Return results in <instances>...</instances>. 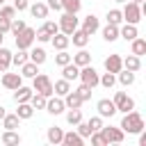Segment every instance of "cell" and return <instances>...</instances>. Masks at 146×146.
Listing matches in <instances>:
<instances>
[{
	"mask_svg": "<svg viewBox=\"0 0 146 146\" xmlns=\"http://www.w3.org/2000/svg\"><path fill=\"white\" fill-rule=\"evenodd\" d=\"M119 36H121V39H125V41H132L135 36H139V32H137V25H130V23H125L123 27H119Z\"/></svg>",
	"mask_w": 146,
	"mask_h": 146,
	"instance_id": "22",
	"label": "cell"
},
{
	"mask_svg": "<svg viewBox=\"0 0 146 146\" xmlns=\"http://www.w3.org/2000/svg\"><path fill=\"white\" fill-rule=\"evenodd\" d=\"M75 128H78L75 132H78V135H80L82 139H87V137L91 135V128L87 125V121H80V123H75Z\"/></svg>",
	"mask_w": 146,
	"mask_h": 146,
	"instance_id": "42",
	"label": "cell"
},
{
	"mask_svg": "<svg viewBox=\"0 0 146 146\" xmlns=\"http://www.w3.org/2000/svg\"><path fill=\"white\" fill-rule=\"evenodd\" d=\"M16 36V48H21V50H30L32 46H34V30L32 27H25L23 32H18V34H14Z\"/></svg>",
	"mask_w": 146,
	"mask_h": 146,
	"instance_id": "5",
	"label": "cell"
},
{
	"mask_svg": "<svg viewBox=\"0 0 146 146\" xmlns=\"http://www.w3.org/2000/svg\"><path fill=\"white\" fill-rule=\"evenodd\" d=\"M114 2H125V0H114Z\"/></svg>",
	"mask_w": 146,
	"mask_h": 146,
	"instance_id": "56",
	"label": "cell"
},
{
	"mask_svg": "<svg viewBox=\"0 0 146 146\" xmlns=\"http://www.w3.org/2000/svg\"><path fill=\"white\" fill-rule=\"evenodd\" d=\"M71 62V55L66 52V50H57V55H55V64L57 66H64V64H68Z\"/></svg>",
	"mask_w": 146,
	"mask_h": 146,
	"instance_id": "41",
	"label": "cell"
},
{
	"mask_svg": "<svg viewBox=\"0 0 146 146\" xmlns=\"http://www.w3.org/2000/svg\"><path fill=\"white\" fill-rule=\"evenodd\" d=\"M27 57H30V62H34L36 66H41V64L48 59V55H46V50H43V48H32V50L27 52Z\"/></svg>",
	"mask_w": 146,
	"mask_h": 146,
	"instance_id": "27",
	"label": "cell"
},
{
	"mask_svg": "<svg viewBox=\"0 0 146 146\" xmlns=\"http://www.w3.org/2000/svg\"><path fill=\"white\" fill-rule=\"evenodd\" d=\"M89 137H91V146H107V144H105V139H103V135H100V130L91 132Z\"/></svg>",
	"mask_w": 146,
	"mask_h": 146,
	"instance_id": "48",
	"label": "cell"
},
{
	"mask_svg": "<svg viewBox=\"0 0 146 146\" xmlns=\"http://www.w3.org/2000/svg\"><path fill=\"white\" fill-rule=\"evenodd\" d=\"M130 50H132V55L141 57V55L146 52V39H141V36H135V39L130 41Z\"/></svg>",
	"mask_w": 146,
	"mask_h": 146,
	"instance_id": "26",
	"label": "cell"
},
{
	"mask_svg": "<svg viewBox=\"0 0 146 146\" xmlns=\"http://www.w3.org/2000/svg\"><path fill=\"white\" fill-rule=\"evenodd\" d=\"M87 125L91 128V132H96V130H100V128H103V116H91V119L87 121Z\"/></svg>",
	"mask_w": 146,
	"mask_h": 146,
	"instance_id": "47",
	"label": "cell"
},
{
	"mask_svg": "<svg viewBox=\"0 0 146 146\" xmlns=\"http://www.w3.org/2000/svg\"><path fill=\"white\" fill-rule=\"evenodd\" d=\"M68 39H71V41H73V46H78V48H84V46L89 43V34H87L82 27L73 30V32L68 34Z\"/></svg>",
	"mask_w": 146,
	"mask_h": 146,
	"instance_id": "12",
	"label": "cell"
},
{
	"mask_svg": "<svg viewBox=\"0 0 146 146\" xmlns=\"http://www.w3.org/2000/svg\"><path fill=\"white\" fill-rule=\"evenodd\" d=\"M123 62V68H128V71H132V73H137L139 68H141V57H137V55H128L125 59H121Z\"/></svg>",
	"mask_w": 146,
	"mask_h": 146,
	"instance_id": "23",
	"label": "cell"
},
{
	"mask_svg": "<svg viewBox=\"0 0 146 146\" xmlns=\"http://www.w3.org/2000/svg\"><path fill=\"white\" fill-rule=\"evenodd\" d=\"M46 137H48V141L50 144H62V137H64V130L62 128H57V125H52V128H48V132H46Z\"/></svg>",
	"mask_w": 146,
	"mask_h": 146,
	"instance_id": "31",
	"label": "cell"
},
{
	"mask_svg": "<svg viewBox=\"0 0 146 146\" xmlns=\"http://www.w3.org/2000/svg\"><path fill=\"white\" fill-rule=\"evenodd\" d=\"M112 100H114V105H116V112H123V114H125V112L135 110V100H132L125 91H116Z\"/></svg>",
	"mask_w": 146,
	"mask_h": 146,
	"instance_id": "8",
	"label": "cell"
},
{
	"mask_svg": "<svg viewBox=\"0 0 146 146\" xmlns=\"http://www.w3.org/2000/svg\"><path fill=\"white\" fill-rule=\"evenodd\" d=\"M78 27H80V18H78V14H68V11H64L62 18H59V32L71 34V32L78 30Z\"/></svg>",
	"mask_w": 146,
	"mask_h": 146,
	"instance_id": "4",
	"label": "cell"
},
{
	"mask_svg": "<svg viewBox=\"0 0 146 146\" xmlns=\"http://www.w3.org/2000/svg\"><path fill=\"white\" fill-rule=\"evenodd\" d=\"M103 39H105L107 43L116 41V39H119V25H112V23H107V25L103 27Z\"/></svg>",
	"mask_w": 146,
	"mask_h": 146,
	"instance_id": "25",
	"label": "cell"
},
{
	"mask_svg": "<svg viewBox=\"0 0 146 146\" xmlns=\"http://www.w3.org/2000/svg\"><path fill=\"white\" fill-rule=\"evenodd\" d=\"M64 110H66V105H64V98H62V96H57V98L50 96V98L46 100V112H48V114H55V116H57V114H62Z\"/></svg>",
	"mask_w": 146,
	"mask_h": 146,
	"instance_id": "11",
	"label": "cell"
},
{
	"mask_svg": "<svg viewBox=\"0 0 146 146\" xmlns=\"http://www.w3.org/2000/svg\"><path fill=\"white\" fill-rule=\"evenodd\" d=\"M80 121H82V112H80V107L66 112V123H68V125H75V123H80Z\"/></svg>",
	"mask_w": 146,
	"mask_h": 146,
	"instance_id": "40",
	"label": "cell"
},
{
	"mask_svg": "<svg viewBox=\"0 0 146 146\" xmlns=\"http://www.w3.org/2000/svg\"><path fill=\"white\" fill-rule=\"evenodd\" d=\"M123 21L125 23H130V25H137L139 21H141V9H139V5L137 2H130V0H125V7H123Z\"/></svg>",
	"mask_w": 146,
	"mask_h": 146,
	"instance_id": "3",
	"label": "cell"
},
{
	"mask_svg": "<svg viewBox=\"0 0 146 146\" xmlns=\"http://www.w3.org/2000/svg\"><path fill=\"white\" fill-rule=\"evenodd\" d=\"M62 78L68 80V82H71V80H78V78H80V66H75L73 62L64 64V66H62Z\"/></svg>",
	"mask_w": 146,
	"mask_h": 146,
	"instance_id": "19",
	"label": "cell"
},
{
	"mask_svg": "<svg viewBox=\"0 0 146 146\" xmlns=\"http://www.w3.org/2000/svg\"><path fill=\"white\" fill-rule=\"evenodd\" d=\"M123 132H130V135H139L141 130H144V119H141V114L139 112H135V110H130V112H125L123 114V119H121V125H119Z\"/></svg>",
	"mask_w": 146,
	"mask_h": 146,
	"instance_id": "1",
	"label": "cell"
},
{
	"mask_svg": "<svg viewBox=\"0 0 146 146\" xmlns=\"http://www.w3.org/2000/svg\"><path fill=\"white\" fill-rule=\"evenodd\" d=\"M123 57L121 55H110V57H105V71H110V73H119L121 68H123V62H121Z\"/></svg>",
	"mask_w": 146,
	"mask_h": 146,
	"instance_id": "13",
	"label": "cell"
},
{
	"mask_svg": "<svg viewBox=\"0 0 146 146\" xmlns=\"http://www.w3.org/2000/svg\"><path fill=\"white\" fill-rule=\"evenodd\" d=\"M62 144H64V146H82V144H84V139H82L75 130H71V132H64Z\"/></svg>",
	"mask_w": 146,
	"mask_h": 146,
	"instance_id": "21",
	"label": "cell"
},
{
	"mask_svg": "<svg viewBox=\"0 0 146 146\" xmlns=\"http://www.w3.org/2000/svg\"><path fill=\"white\" fill-rule=\"evenodd\" d=\"M32 89H34L36 94H43L46 98H50V96H52V80H50L46 73H36V75L32 78Z\"/></svg>",
	"mask_w": 146,
	"mask_h": 146,
	"instance_id": "2",
	"label": "cell"
},
{
	"mask_svg": "<svg viewBox=\"0 0 146 146\" xmlns=\"http://www.w3.org/2000/svg\"><path fill=\"white\" fill-rule=\"evenodd\" d=\"M27 59H30V57H27V50H21V48H18V52H11V64H14V66H23Z\"/></svg>",
	"mask_w": 146,
	"mask_h": 146,
	"instance_id": "38",
	"label": "cell"
},
{
	"mask_svg": "<svg viewBox=\"0 0 146 146\" xmlns=\"http://www.w3.org/2000/svg\"><path fill=\"white\" fill-rule=\"evenodd\" d=\"M0 16H5V18H9V21H11V18L16 16L14 5H11V7H9V5H0Z\"/></svg>",
	"mask_w": 146,
	"mask_h": 146,
	"instance_id": "45",
	"label": "cell"
},
{
	"mask_svg": "<svg viewBox=\"0 0 146 146\" xmlns=\"http://www.w3.org/2000/svg\"><path fill=\"white\" fill-rule=\"evenodd\" d=\"M30 7V0H14V9L16 11H25Z\"/></svg>",
	"mask_w": 146,
	"mask_h": 146,
	"instance_id": "50",
	"label": "cell"
},
{
	"mask_svg": "<svg viewBox=\"0 0 146 146\" xmlns=\"http://www.w3.org/2000/svg\"><path fill=\"white\" fill-rule=\"evenodd\" d=\"M68 91H71V82H68V80L62 78V80L52 82V94H55V96H66Z\"/></svg>",
	"mask_w": 146,
	"mask_h": 146,
	"instance_id": "28",
	"label": "cell"
},
{
	"mask_svg": "<svg viewBox=\"0 0 146 146\" xmlns=\"http://www.w3.org/2000/svg\"><path fill=\"white\" fill-rule=\"evenodd\" d=\"M36 73H39V66H36L34 62H30V59L21 66V75H23V78H34Z\"/></svg>",
	"mask_w": 146,
	"mask_h": 146,
	"instance_id": "34",
	"label": "cell"
},
{
	"mask_svg": "<svg viewBox=\"0 0 146 146\" xmlns=\"http://www.w3.org/2000/svg\"><path fill=\"white\" fill-rule=\"evenodd\" d=\"M32 94H34L32 87H23V84H21V87L14 89V100H16V103H30Z\"/></svg>",
	"mask_w": 146,
	"mask_h": 146,
	"instance_id": "17",
	"label": "cell"
},
{
	"mask_svg": "<svg viewBox=\"0 0 146 146\" xmlns=\"http://www.w3.org/2000/svg\"><path fill=\"white\" fill-rule=\"evenodd\" d=\"M11 64V50H7L5 46H0V73H5Z\"/></svg>",
	"mask_w": 146,
	"mask_h": 146,
	"instance_id": "33",
	"label": "cell"
},
{
	"mask_svg": "<svg viewBox=\"0 0 146 146\" xmlns=\"http://www.w3.org/2000/svg\"><path fill=\"white\" fill-rule=\"evenodd\" d=\"M0 5H5V0H0Z\"/></svg>",
	"mask_w": 146,
	"mask_h": 146,
	"instance_id": "57",
	"label": "cell"
},
{
	"mask_svg": "<svg viewBox=\"0 0 146 146\" xmlns=\"http://www.w3.org/2000/svg\"><path fill=\"white\" fill-rule=\"evenodd\" d=\"M0 141L7 144V146H16V144H21V135L16 130H5L2 137H0Z\"/></svg>",
	"mask_w": 146,
	"mask_h": 146,
	"instance_id": "30",
	"label": "cell"
},
{
	"mask_svg": "<svg viewBox=\"0 0 146 146\" xmlns=\"http://www.w3.org/2000/svg\"><path fill=\"white\" fill-rule=\"evenodd\" d=\"M46 100H48V98H46L43 94H36V91H34L32 98H30V105H32L34 110H46Z\"/></svg>",
	"mask_w": 146,
	"mask_h": 146,
	"instance_id": "37",
	"label": "cell"
},
{
	"mask_svg": "<svg viewBox=\"0 0 146 146\" xmlns=\"http://www.w3.org/2000/svg\"><path fill=\"white\" fill-rule=\"evenodd\" d=\"M21 84H23V75H21V73H7V71H5V75H2V87H5V89L14 91V89L21 87Z\"/></svg>",
	"mask_w": 146,
	"mask_h": 146,
	"instance_id": "10",
	"label": "cell"
},
{
	"mask_svg": "<svg viewBox=\"0 0 146 146\" xmlns=\"http://www.w3.org/2000/svg\"><path fill=\"white\" fill-rule=\"evenodd\" d=\"M82 30H84V32H87V34L91 36L94 32H98V30H100V21H98V18H96L94 14H89V16H87V18L82 21Z\"/></svg>",
	"mask_w": 146,
	"mask_h": 146,
	"instance_id": "18",
	"label": "cell"
},
{
	"mask_svg": "<svg viewBox=\"0 0 146 146\" xmlns=\"http://www.w3.org/2000/svg\"><path fill=\"white\" fill-rule=\"evenodd\" d=\"M82 7V0H62V11H68V14H78Z\"/></svg>",
	"mask_w": 146,
	"mask_h": 146,
	"instance_id": "35",
	"label": "cell"
},
{
	"mask_svg": "<svg viewBox=\"0 0 146 146\" xmlns=\"http://www.w3.org/2000/svg\"><path fill=\"white\" fill-rule=\"evenodd\" d=\"M9 27H11V21L5 18V16H0V32L5 34V32H9Z\"/></svg>",
	"mask_w": 146,
	"mask_h": 146,
	"instance_id": "51",
	"label": "cell"
},
{
	"mask_svg": "<svg viewBox=\"0 0 146 146\" xmlns=\"http://www.w3.org/2000/svg\"><path fill=\"white\" fill-rule=\"evenodd\" d=\"M5 114H7V110H5L2 105H0V121H2V116H5Z\"/></svg>",
	"mask_w": 146,
	"mask_h": 146,
	"instance_id": "53",
	"label": "cell"
},
{
	"mask_svg": "<svg viewBox=\"0 0 146 146\" xmlns=\"http://www.w3.org/2000/svg\"><path fill=\"white\" fill-rule=\"evenodd\" d=\"M96 110H98V116H103V119H112V116L116 114V105H114V100H110V98H100V100L96 103Z\"/></svg>",
	"mask_w": 146,
	"mask_h": 146,
	"instance_id": "9",
	"label": "cell"
},
{
	"mask_svg": "<svg viewBox=\"0 0 146 146\" xmlns=\"http://www.w3.org/2000/svg\"><path fill=\"white\" fill-rule=\"evenodd\" d=\"M130 2H137V5H141V2H144V0H130Z\"/></svg>",
	"mask_w": 146,
	"mask_h": 146,
	"instance_id": "55",
	"label": "cell"
},
{
	"mask_svg": "<svg viewBox=\"0 0 146 146\" xmlns=\"http://www.w3.org/2000/svg\"><path fill=\"white\" fill-rule=\"evenodd\" d=\"M18 125H21V119L16 116V112L2 116V128H5V130H18Z\"/></svg>",
	"mask_w": 146,
	"mask_h": 146,
	"instance_id": "29",
	"label": "cell"
},
{
	"mask_svg": "<svg viewBox=\"0 0 146 146\" xmlns=\"http://www.w3.org/2000/svg\"><path fill=\"white\" fill-rule=\"evenodd\" d=\"M62 98H64L66 110H78V107H82V103H84V100L78 96V91H75V89H71V91H68L66 96H62Z\"/></svg>",
	"mask_w": 146,
	"mask_h": 146,
	"instance_id": "14",
	"label": "cell"
},
{
	"mask_svg": "<svg viewBox=\"0 0 146 146\" xmlns=\"http://www.w3.org/2000/svg\"><path fill=\"white\" fill-rule=\"evenodd\" d=\"M98 84H100V87H105V89H112V87L116 84V75L107 71V73H103V75L98 78Z\"/></svg>",
	"mask_w": 146,
	"mask_h": 146,
	"instance_id": "36",
	"label": "cell"
},
{
	"mask_svg": "<svg viewBox=\"0 0 146 146\" xmlns=\"http://www.w3.org/2000/svg\"><path fill=\"white\" fill-rule=\"evenodd\" d=\"M116 80H119L123 87H130V84L135 82V73H132V71H128V68H121V71L116 73Z\"/></svg>",
	"mask_w": 146,
	"mask_h": 146,
	"instance_id": "32",
	"label": "cell"
},
{
	"mask_svg": "<svg viewBox=\"0 0 146 146\" xmlns=\"http://www.w3.org/2000/svg\"><path fill=\"white\" fill-rule=\"evenodd\" d=\"M98 78H100V75H98V71H96L91 64L80 66V78H78V80H82V82H84V84H89L91 89H94V87H98Z\"/></svg>",
	"mask_w": 146,
	"mask_h": 146,
	"instance_id": "7",
	"label": "cell"
},
{
	"mask_svg": "<svg viewBox=\"0 0 146 146\" xmlns=\"http://www.w3.org/2000/svg\"><path fill=\"white\" fill-rule=\"evenodd\" d=\"M107 23H112V25H121V23H123V14H121V9H110V11H107Z\"/></svg>",
	"mask_w": 146,
	"mask_h": 146,
	"instance_id": "39",
	"label": "cell"
},
{
	"mask_svg": "<svg viewBox=\"0 0 146 146\" xmlns=\"http://www.w3.org/2000/svg\"><path fill=\"white\" fill-rule=\"evenodd\" d=\"M100 135H103L105 144H121L123 137H125V132L121 128H112V125H103L100 128Z\"/></svg>",
	"mask_w": 146,
	"mask_h": 146,
	"instance_id": "6",
	"label": "cell"
},
{
	"mask_svg": "<svg viewBox=\"0 0 146 146\" xmlns=\"http://www.w3.org/2000/svg\"><path fill=\"white\" fill-rule=\"evenodd\" d=\"M18 105V110H16V116L21 119V121H27V119H32V114H34V107L30 105V103H16Z\"/></svg>",
	"mask_w": 146,
	"mask_h": 146,
	"instance_id": "24",
	"label": "cell"
},
{
	"mask_svg": "<svg viewBox=\"0 0 146 146\" xmlns=\"http://www.w3.org/2000/svg\"><path fill=\"white\" fill-rule=\"evenodd\" d=\"M75 91H78V96H80L82 100H89V98H91V87H89V84H84V82H82Z\"/></svg>",
	"mask_w": 146,
	"mask_h": 146,
	"instance_id": "44",
	"label": "cell"
},
{
	"mask_svg": "<svg viewBox=\"0 0 146 146\" xmlns=\"http://www.w3.org/2000/svg\"><path fill=\"white\" fill-rule=\"evenodd\" d=\"M50 43H52V48H55V50H66V48H68V43H71V39H68V34L57 32V34H52V36H50Z\"/></svg>",
	"mask_w": 146,
	"mask_h": 146,
	"instance_id": "16",
	"label": "cell"
},
{
	"mask_svg": "<svg viewBox=\"0 0 146 146\" xmlns=\"http://www.w3.org/2000/svg\"><path fill=\"white\" fill-rule=\"evenodd\" d=\"M41 27H43V30H46V32H48V34H50V36H52V34H57V32H59V23H55V21H46V23H43V25H41Z\"/></svg>",
	"mask_w": 146,
	"mask_h": 146,
	"instance_id": "46",
	"label": "cell"
},
{
	"mask_svg": "<svg viewBox=\"0 0 146 146\" xmlns=\"http://www.w3.org/2000/svg\"><path fill=\"white\" fill-rule=\"evenodd\" d=\"M27 25H25V21H21V18H11V27H9V32H14V34H18V32H23Z\"/></svg>",
	"mask_w": 146,
	"mask_h": 146,
	"instance_id": "43",
	"label": "cell"
},
{
	"mask_svg": "<svg viewBox=\"0 0 146 146\" xmlns=\"http://www.w3.org/2000/svg\"><path fill=\"white\" fill-rule=\"evenodd\" d=\"M71 62H73L75 66H87V64H91V55H89L84 48H80L75 55H71Z\"/></svg>",
	"mask_w": 146,
	"mask_h": 146,
	"instance_id": "20",
	"label": "cell"
},
{
	"mask_svg": "<svg viewBox=\"0 0 146 146\" xmlns=\"http://www.w3.org/2000/svg\"><path fill=\"white\" fill-rule=\"evenodd\" d=\"M27 9H30V14H32L34 18H46V16H48V11H50V9H48V5H46V2H41V0H34Z\"/></svg>",
	"mask_w": 146,
	"mask_h": 146,
	"instance_id": "15",
	"label": "cell"
},
{
	"mask_svg": "<svg viewBox=\"0 0 146 146\" xmlns=\"http://www.w3.org/2000/svg\"><path fill=\"white\" fill-rule=\"evenodd\" d=\"M46 5H48V9H55V11H62V0H48Z\"/></svg>",
	"mask_w": 146,
	"mask_h": 146,
	"instance_id": "52",
	"label": "cell"
},
{
	"mask_svg": "<svg viewBox=\"0 0 146 146\" xmlns=\"http://www.w3.org/2000/svg\"><path fill=\"white\" fill-rule=\"evenodd\" d=\"M2 41H5V34H2V32H0V46H2Z\"/></svg>",
	"mask_w": 146,
	"mask_h": 146,
	"instance_id": "54",
	"label": "cell"
},
{
	"mask_svg": "<svg viewBox=\"0 0 146 146\" xmlns=\"http://www.w3.org/2000/svg\"><path fill=\"white\" fill-rule=\"evenodd\" d=\"M34 39L41 41V43H46V41H50V34H48L43 27H39V30H34Z\"/></svg>",
	"mask_w": 146,
	"mask_h": 146,
	"instance_id": "49",
	"label": "cell"
}]
</instances>
